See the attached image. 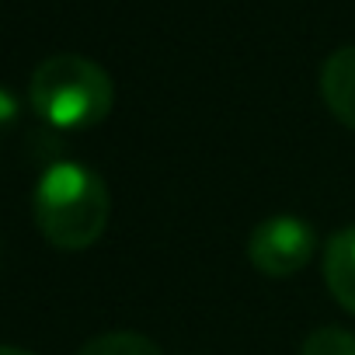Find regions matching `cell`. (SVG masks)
<instances>
[{
	"label": "cell",
	"instance_id": "4",
	"mask_svg": "<svg viewBox=\"0 0 355 355\" xmlns=\"http://www.w3.org/2000/svg\"><path fill=\"white\" fill-rule=\"evenodd\" d=\"M320 94H324L327 112L341 125L355 129V46H345L324 60Z\"/></svg>",
	"mask_w": 355,
	"mask_h": 355
},
{
	"label": "cell",
	"instance_id": "5",
	"mask_svg": "<svg viewBox=\"0 0 355 355\" xmlns=\"http://www.w3.org/2000/svg\"><path fill=\"white\" fill-rule=\"evenodd\" d=\"M324 282L331 296L355 313V227L338 230L324 248Z\"/></svg>",
	"mask_w": 355,
	"mask_h": 355
},
{
	"label": "cell",
	"instance_id": "2",
	"mask_svg": "<svg viewBox=\"0 0 355 355\" xmlns=\"http://www.w3.org/2000/svg\"><path fill=\"white\" fill-rule=\"evenodd\" d=\"M28 101L42 122L73 132L98 125L115 101L112 77L87 56L60 53L35 67L28 84Z\"/></svg>",
	"mask_w": 355,
	"mask_h": 355
},
{
	"label": "cell",
	"instance_id": "8",
	"mask_svg": "<svg viewBox=\"0 0 355 355\" xmlns=\"http://www.w3.org/2000/svg\"><path fill=\"white\" fill-rule=\"evenodd\" d=\"M15 119H18V101H15L11 91L0 87V125H8V122H15Z\"/></svg>",
	"mask_w": 355,
	"mask_h": 355
},
{
	"label": "cell",
	"instance_id": "9",
	"mask_svg": "<svg viewBox=\"0 0 355 355\" xmlns=\"http://www.w3.org/2000/svg\"><path fill=\"white\" fill-rule=\"evenodd\" d=\"M0 355H35V352H25V348H15V345H0Z\"/></svg>",
	"mask_w": 355,
	"mask_h": 355
},
{
	"label": "cell",
	"instance_id": "7",
	"mask_svg": "<svg viewBox=\"0 0 355 355\" xmlns=\"http://www.w3.org/2000/svg\"><path fill=\"white\" fill-rule=\"evenodd\" d=\"M300 355H355V334L345 327H317L306 334Z\"/></svg>",
	"mask_w": 355,
	"mask_h": 355
},
{
	"label": "cell",
	"instance_id": "1",
	"mask_svg": "<svg viewBox=\"0 0 355 355\" xmlns=\"http://www.w3.org/2000/svg\"><path fill=\"white\" fill-rule=\"evenodd\" d=\"M108 209V189L87 164L56 160L35 182V227L60 251H87L105 234Z\"/></svg>",
	"mask_w": 355,
	"mask_h": 355
},
{
	"label": "cell",
	"instance_id": "3",
	"mask_svg": "<svg viewBox=\"0 0 355 355\" xmlns=\"http://www.w3.org/2000/svg\"><path fill=\"white\" fill-rule=\"evenodd\" d=\"M313 248H317V237H313L310 223L300 216H289V213L261 220L248 237V258L268 279L296 275L313 258Z\"/></svg>",
	"mask_w": 355,
	"mask_h": 355
},
{
	"label": "cell",
	"instance_id": "6",
	"mask_svg": "<svg viewBox=\"0 0 355 355\" xmlns=\"http://www.w3.org/2000/svg\"><path fill=\"white\" fill-rule=\"evenodd\" d=\"M77 355H164V352L136 331H105L91 338Z\"/></svg>",
	"mask_w": 355,
	"mask_h": 355
}]
</instances>
